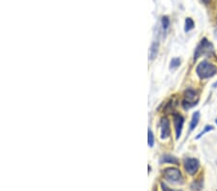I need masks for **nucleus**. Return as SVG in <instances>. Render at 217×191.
I'll return each mask as SVG.
<instances>
[{
  "label": "nucleus",
  "instance_id": "f257e3e1",
  "mask_svg": "<svg viewBox=\"0 0 217 191\" xmlns=\"http://www.w3.org/2000/svg\"><path fill=\"white\" fill-rule=\"evenodd\" d=\"M216 73L217 68L207 61L201 62L196 68V73L201 79H206V78L212 77L213 76H215Z\"/></svg>",
  "mask_w": 217,
  "mask_h": 191
},
{
  "label": "nucleus",
  "instance_id": "f03ea898",
  "mask_svg": "<svg viewBox=\"0 0 217 191\" xmlns=\"http://www.w3.org/2000/svg\"><path fill=\"white\" fill-rule=\"evenodd\" d=\"M163 175H164L165 180L173 183H182V181H183L181 170L175 167L166 168L163 171Z\"/></svg>",
  "mask_w": 217,
  "mask_h": 191
},
{
  "label": "nucleus",
  "instance_id": "7ed1b4c3",
  "mask_svg": "<svg viewBox=\"0 0 217 191\" xmlns=\"http://www.w3.org/2000/svg\"><path fill=\"white\" fill-rule=\"evenodd\" d=\"M212 51H213L212 45L209 42V41H207V39L204 38L202 41H201V43H199V45H198L196 49H195L193 60L196 61L197 59L199 57H201L202 55L210 54Z\"/></svg>",
  "mask_w": 217,
  "mask_h": 191
},
{
  "label": "nucleus",
  "instance_id": "20e7f679",
  "mask_svg": "<svg viewBox=\"0 0 217 191\" xmlns=\"http://www.w3.org/2000/svg\"><path fill=\"white\" fill-rule=\"evenodd\" d=\"M198 102L197 92L193 89H187L184 93V99L182 101V107L184 109H189L192 106L196 105Z\"/></svg>",
  "mask_w": 217,
  "mask_h": 191
},
{
  "label": "nucleus",
  "instance_id": "39448f33",
  "mask_svg": "<svg viewBox=\"0 0 217 191\" xmlns=\"http://www.w3.org/2000/svg\"><path fill=\"white\" fill-rule=\"evenodd\" d=\"M199 167H200V163H199V161H198V159L192 158V157H187L184 159L185 171L189 175L196 174Z\"/></svg>",
  "mask_w": 217,
  "mask_h": 191
},
{
  "label": "nucleus",
  "instance_id": "423d86ee",
  "mask_svg": "<svg viewBox=\"0 0 217 191\" xmlns=\"http://www.w3.org/2000/svg\"><path fill=\"white\" fill-rule=\"evenodd\" d=\"M173 121H174V126H175V129H176V138L178 139L181 136V134L182 127H183V123H184V119L181 114L175 113L174 115H173Z\"/></svg>",
  "mask_w": 217,
  "mask_h": 191
},
{
  "label": "nucleus",
  "instance_id": "0eeeda50",
  "mask_svg": "<svg viewBox=\"0 0 217 191\" xmlns=\"http://www.w3.org/2000/svg\"><path fill=\"white\" fill-rule=\"evenodd\" d=\"M160 127H161V138L167 139L171 134V128H170V122L167 118H163L160 122Z\"/></svg>",
  "mask_w": 217,
  "mask_h": 191
},
{
  "label": "nucleus",
  "instance_id": "6e6552de",
  "mask_svg": "<svg viewBox=\"0 0 217 191\" xmlns=\"http://www.w3.org/2000/svg\"><path fill=\"white\" fill-rule=\"evenodd\" d=\"M161 162L163 163H171V164H175V165H178V160L177 158L175 157V156H172V155H165L162 156L161 158Z\"/></svg>",
  "mask_w": 217,
  "mask_h": 191
},
{
  "label": "nucleus",
  "instance_id": "1a4fd4ad",
  "mask_svg": "<svg viewBox=\"0 0 217 191\" xmlns=\"http://www.w3.org/2000/svg\"><path fill=\"white\" fill-rule=\"evenodd\" d=\"M199 120H200V113L199 112H195V113L193 114V117H192V121H191L190 123V127H189V130L192 131L195 127H196V126L198 125V123H199Z\"/></svg>",
  "mask_w": 217,
  "mask_h": 191
},
{
  "label": "nucleus",
  "instance_id": "9d476101",
  "mask_svg": "<svg viewBox=\"0 0 217 191\" xmlns=\"http://www.w3.org/2000/svg\"><path fill=\"white\" fill-rule=\"evenodd\" d=\"M184 31L185 32H189L190 30H192L193 28L195 27V23L191 17H186L185 20V25H184Z\"/></svg>",
  "mask_w": 217,
  "mask_h": 191
},
{
  "label": "nucleus",
  "instance_id": "9b49d317",
  "mask_svg": "<svg viewBox=\"0 0 217 191\" xmlns=\"http://www.w3.org/2000/svg\"><path fill=\"white\" fill-rule=\"evenodd\" d=\"M191 188L193 191H201L203 188V181L202 180H197L191 185Z\"/></svg>",
  "mask_w": 217,
  "mask_h": 191
},
{
  "label": "nucleus",
  "instance_id": "f8f14e48",
  "mask_svg": "<svg viewBox=\"0 0 217 191\" xmlns=\"http://www.w3.org/2000/svg\"><path fill=\"white\" fill-rule=\"evenodd\" d=\"M157 48H158V43H153L152 46H150V59H152V60H153V59L156 57Z\"/></svg>",
  "mask_w": 217,
  "mask_h": 191
},
{
  "label": "nucleus",
  "instance_id": "ddd939ff",
  "mask_svg": "<svg viewBox=\"0 0 217 191\" xmlns=\"http://www.w3.org/2000/svg\"><path fill=\"white\" fill-rule=\"evenodd\" d=\"M180 65H181L180 58H174V59H172L171 64H170V69H171V70H175V69H177L178 67H180Z\"/></svg>",
  "mask_w": 217,
  "mask_h": 191
},
{
  "label": "nucleus",
  "instance_id": "4468645a",
  "mask_svg": "<svg viewBox=\"0 0 217 191\" xmlns=\"http://www.w3.org/2000/svg\"><path fill=\"white\" fill-rule=\"evenodd\" d=\"M161 23H162V28L164 30H166L169 27V25H170V20H169V17H167V15H164V17H162Z\"/></svg>",
  "mask_w": 217,
  "mask_h": 191
},
{
  "label": "nucleus",
  "instance_id": "2eb2a0df",
  "mask_svg": "<svg viewBox=\"0 0 217 191\" xmlns=\"http://www.w3.org/2000/svg\"><path fill=\"white\" fill-rule=\"evenodd\" d=\"M212 129H213V127H212V126H209V125H207V126H206L205 128H204V130H203V131H201V132L199 133V135H198V136L196 137V138H197V139H199L200 137H202L206 132H207V131L212 130Z\"/></svg>",
  "mask_w": 217,
  "mask_h": 191
},
{
  "label": "nucleus",
  "instance_id": "dca6fc26",
  "mask_svg": "<svg viewBox=\"0 0 217 191\" xmlns=\"http://www.w3.org/2000/svg\"><path fill=\"white\" fill-rule=\"evenodd\" d=\"M153 142H155V140H153V134L152 132V130H149V133H148V143H149V146L153 147Z\"/></svg>",
  "mask_w": 217,
  "mask_h": 191
},
{
  "label": "nucleus",
  "instance_id": "f3484780",
  "mask_svg": "<svg viewBox=\"0 0 217 191\" xmlns=\"http://www.w3.org/2000/svg\"><path fill=\"white\" fill-rule=\"evenodd\" d=\"M161 187H162V191H181V190H175V189H171L169 187L164 184L163 183H161Z\"/></svg>",
  "mask_w": 217,
  "mask_h": 191
},
{
  "label": "nucleus",
  "instance_id": "a211bd4d",
  "mask_svg": "<svg viewBox=\"0 0 217 191\" xmlns=\"http://www.w3.org/2000/svg\"><path fill=\"white\" fill-rule=\"evenodd\" d=\"M202 2H204L205 4H209V3L210 2V0H201Z\"/></svg>",
  "mask_w": 217,
  "mask_h": 191
},
{
  "label": "nucleus",
  "instance_id": "6ab92c4d",
  "mask_svg": "<svg viewBox=\"0 0 217 191\" xmlns=\"http://www.w3.org/2000/svg\"><path fill=\"white\" fill-rule=\"evenodd\" d=\"M215 122H216V124H217V119H216V120H215Z\"/></svg>",
  "mask_w": 217,
  "mask_h": 191
}]
</instances>
